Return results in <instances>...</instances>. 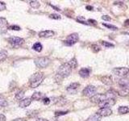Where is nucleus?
<instances>
[{
    "instance_id": "7c9ffc66",
    "label": "nucleus",
    "mask_w": 129,
    "mask_h": 121,
    "mask_svg": "<svg viewBox=\"0 0 129 121\" xmlns=\"http://www.w3.org/2000/svg\"><path fill=\"white\" fill-rule=\"evenodd\" d=\"M49 18H51V19H53V20H60L62 19V16L57 14H51L49 15Z\"/></svg>"
},
{
    "instance_id": "423d86ee",
    "label": "nucleus",
    "mask_w": 129,
    "mask_h": 121,
    "mask_svg": "<svg viewBox=\"0 0 129 121\" xmlns=\"http://www.w3.org/2000/svg\"><path fill=\"white\" fill-rule=\"evenodd\" d=\"M96 91L97 88L94 86L89 85L86 87H85V89L82 90V94L86 97H92L96 94Z\"/></svg>"
},
{
    "instance_id": "aec40b11",
    "label": "nucleus",
    "mask_w": 129,
    "mask_h": 121,
    "mask_svg": "<svg viewBox=\"0 0 129 121\" xmlns=\"http://www.w3.org/2000/svg\"><path fill=\"white\" fill-rule=\"evenodd\" d=\"M100 120H101V116L98 115L97 113H95L94 115H91L86 119V121H100Z\"/></svg>"
},
{
    "instance_id": "f257e3e1",
    "label": "nucleus",
    "mask_w": 129,
    "mask_h": 121,
    "mask_svg": "<svg viewBox=\"0 0 129 121\" xmlns=\"http://www.w3.org/2000/svg\"><path fill=\"white\" fill-rule=\"evenodd\" d=\"M43 79H44V74L43 73L37 72L36 74H32L30 78V86L32 88H36L40 85L43 82Z\"/></svg>"
},
{
    "instance_id": "6e6552de",
    "label": "nucleus",
    "mask_w": 129,
    "mask_h": 121,
    "mask_svg": "<svg viewBox=\"0 0 129 121\" xmlns=\"http://www.w3.org/2000/svg\"><path fill=\"white\" fill-rule=\"evenodd\" d=\"M116 99H113V98H106L102 102H101L100 103H98V106L100 107V108L102 107H108L110 108V107H112L113 105L116 104Z\"/></svg>"
},
{
    "instance_id": "cd10ccee",
    "label": "nucleus",
    "mask_w": 129,
    "mask_h": 121,
    "mask_svg": "<svg viewBox=\"0 0 129 121\" xmlns=\"http://www.w3.org/2000/svg\"><path fill=\"white\" fill-rule=\"evenodd\" d=\"M102 25H103V26H104V27H106V28H107L110 29V30H114V31H116V30H117V29H118V28H117L116 26H114V25H112V24H102Z\"/></svg>"
},
{
    "instance_id": "ea45409f",
    "label": "nucleus",
    "mask_w": 129,
    "mask_h": 121,
    "mask_svg": "<svg viewBox=\"0 0 129 121\" xmlns=\"http://www.w3.org/2000/svg\"><path fill=\"white\" fill-rule=\"evenodd\" d=\"M114 5H120V6H123V5H124V3H122V2H114Z\"/></svg>"
},
{
    "instance_id": "4c0bfd02",
    "label": "nucleus",
    "mask_w": 129,
    "mask_h": 121,
    "mask_svg": "<svg viewBox=\"0 0 129 121\" xmlns=\"http://www.w3.org/2000/svg\"><path fill=\"white\" fill-rule=\"evenodd\" d=\"M0 121H6V116L2 114H0Z\"/></svg>"
},
{
    "instance_id": "5701e85b",
    "label": "nucleus",
    "mask_w": 129,
    "mask_h": 121,
    "mask_svg": "<svg viewBox=\"0 0 129 121\" xmlns=\"http://www.w3.org/2000/svg\"><path fill=\"white\" fill-rule=\"evenodd\" d=\"M8 105V102L4 98V96L0 94V107H6Z\"/></svg>"
},
{
    "instance_id": "2f4dec72",
    "label": "nucleus",
    "mask_w": 129,
    "mask_h": 121,
    "mask_svg": "<svg viewBox=\"0 0 129 121\" xmlns=\"http://www.w3.org/2000/svg\"><path fill=\"white\" fill-rule=\"evenodd\" d=\"M91 49L93 50V52H94V53H98L100 51V47L98 45H93L91 46Z\"/></svg>"
},
{
    "instance_id": "c9c22d12",
    "label": "nucleus",
    "mask_w": 129,
    "mask_h": 121,
    "mask_svg": "<svg viewBox=\"0 0 129 121\" xmlns=\"http://www.w3.org/2000/svg\"><path fill=\"white\" fill-rule=\"evenodd\" d=\"M102 19L103 20H106V21H110V16H102Z\"/></svg>"
},
{
    "instance_id": "ddd939ff",
    "label": "nucleus",
    "mask_w": 129,
    "mask_h": 121,
    "mask_svg": "<svg viewBox=\"0 0 129 121\" xmlns=\"http://www.w3.org/2000/svg\"><path fill=\"white\" fill-rule=\"evenodd\" d=\"M101 82L106 86H112L113 84V79L112 76H103L101 78Z\"/></svg>"
},
{
    "instance_id": "4468645a",
    "label": "nucleus",
    "mask_w": 129,
    "mask_h": 121,
    "mask_svg": "<svg viewBox=\"0 0 129 121\" xmlns=\"http://www.w3.org/2000/svg\"><path fill=\"white\" fill-rule=\"evenodd\" d=\"M90 69H89V68H82L80 70H79V75L82 77V78H88V77L90 76Z\"/></svg>"
},
{
    "instance_id": "37998d69",
    "label": "nucleus",
    "mask_w": 129,
    "mask_h": 121,
    "mask_svg": "<svg viewBox=\"0 0 129 121\" xmlns=\"http://www.w3.org/2000/svg\"><path fill=\"white\" fill-rule=\"evenodd\" d=\"M88 11H92L93 10V7H90V6H86V7Z\"/></svg>"
},
{
    "instance_id": "c756f323",
    "label": "nucleus",
    "mask_w": 129,
    "mask_h": 121,
    "mask_svg": "<svg viewBox=\"0 0 129 121\" xmlns=\"http://www.w3.org/2000/svg\"><path fill=\"white\" fill-rule=\"evenodd\" d=\"M102 45L106 48H114V45H113V44L110 43V42H107V41H102Z\"/></svg>"
},
{
    "instance_id": "a211bd4d",
    "label": "nucleus",
    "mask_w": 129,
    "mask_h": 121,
    "mask_svg": "<svg viewBox=\"0 0 129 121\" xmlns=\"http://www.w3.org/2000/svg\"><path fill=\"white\" fill-rule=\"evenodd\" d=\"M117 93L120 96H127V95L129 94V87H128V86L122 87Z\"/></svg>"
},
{
    "instance_id": "79ce46f5",
    "label": "nucleus",
    "mask_w": 129,
    "mask_h": 121,
    "mask_svg": "<svg viewBox=\"0 0 129 121\" xmlns=\"http://www.w3.org/2000/svg\"><path fill=\"white\" fill-rule=\"evenodd\" d=\"M36 121H48V120L46 119H43V118H37Z\"/></svg>"
},
{
    "instance_id": "f704fd0d",
    "label": "nucleus",
    "mask_w": 129,
    "mask_h": 121,
    "mask_svg": "<svg viewBox=\"0 0 129 121\" xmlns=\"http://www.w3.org/2000/svg\"><path fill=\"white\" fill-rule=\"evenodd\" d=\"M4 10H6V4H5V3L0 2V12H2V11H4Z\"/></svg>"
},
{
    "instance_id": "20e7f679",
    "label": "nucleus",
    "mask_w": 129,
    "mask_h": 121,
    "mask_svg": "<svg viewBox=\"0 0 129 121\" xmlns=\"http://www.w3.org/2000/svg\"><path fill=\"white\" fill-rule=\"evenodd\" d=\"M49 63H50L49 58L46 57H39L35 60V64L38 68H45L49 65Z\"/></svg>"
},
{
    "instance_id": "f8f14e48",
    "label": "nucleus",
    "mask_w": 129,
    "mask_h": 121,
    "mask_svg": "<svg viewBox=\"0 0 129 121\" xmlns=\"http://www.w3.org/2000/svg\"><path fill=\"white\" fill-rule=\"evenodd\" d=\"M55 35V32L52 31V30H45V31H42L40 32H39V36L40 37H44V38H48V37H52Z\"/></svg>"
},
{
    "instance_id": "f03ea898",
    "label": "nucleus",
    "mask_w": 129,
    "mask_h": 121,
    "mask_svg": "<svg viewBox=\"0 0 129 121\" xmlns=\"http://www.w3.org/2000/svg\"><path fill=\"white\" fill-rule=\"evenodd\" d=\"M71 72H72V68L69 63H64L59 67L58 70H57V74L62 78H66L71 74Z\"/></svg>"
},
{
    "instance_id": "0eeeda50",
    "label": "nucleus",
    "mask_w": 129,
    "mask_h": 121,
    "mask_svg": "<svg viewBox=\"0 0 129 121\" xmlns=\"http://www.w3.org/2000/svg\"><path fill=\"white\" fill-rule=\"evenodd\" d=\"M8 42L14 47H18L22 45L24 43V40L23 38L17 37V36H12V37L8 38Z\"/></svg>"
},
{
    "instance_id": "1a4fd4ad",
    "label": "nucleus",
    "mask_w": 129,
    "mask_h": 121,
    "mask_svg": "<svg viewBox=\"0 0 129 121\" xmlns=\"http://www.w3.org/2000/svg\"><path fill=\"white\" fill-rule=\"evenodd\" d=\"M106 97L105 94H95L94 96L90 97V102H94V103L98 104L101 102H102L104 99H106Z\"/></svg>"
},
{
    "instance_id": "72a5a7b5",
    "label": "nucleus",
    "mask_w": 129,
    "mask_h": 121,
    "mask_svg": "<svg viewBox=\"0 0 129 121\" xmlns=\"http://www.w3.org/2000/svg\"><path fill=\"white\" fill-rule=\"evenodd\" d=\"M10 30H14V31H20V27L17 26V25H12V26L9 27Z\"/></svg>"
},
{
    "instance_id": "412c9836",
    "label": "nucleus",
    "mask_w": 129,
    "mask_h": 121,
    "mask_svg": "<svg viewBox=\"0 0 129 121\" xmlns=\"http://www.w3.org/2000/svg\"><path fill=\"white\" fill-rule=\"evenodd\" d=\"M119 84H120V86H122V87H126L129 84V79H127L125 78H121L119 81Z\"/></svg>"
},
{
    "instance_id": "c85d7f7f",
    "label": "nucleus",
    "mask_w": 129,
    "mask_h": 121,
    "mask_svg": "<svg viewBox=\"0 0 129 121\" xmlns=\"http://www.w3.org/2000/svg\"><path fill=\"white\" fill-rule=\"evenodd\" d=\"M6 24H8V21H6V20L4 19V18L0 17V28L5 27Z\"/></svg>"
},
{
    "instance_id": "4be33fe9",
    "label": "nucleus",
    "mask_w": 129,
    "mask_h": 121,
    "mask_svg": "<svg viewBox=\"0 0 129 121\" xmlns=\"http://www.w3.org/2000/svg\"><path fill=\"white\" fill-rule=\"evenodd\" d=\"M8 56V51L6 50H1L0 51V62L4 61L6 57Z\"/></svg>"
},
{
    "instance_id": "e433bc0d",
    "label": "nucleus",
    "mask_w": 129,
    "mask_h": 121,
    "mask_svg": "<svg viewBox=\"0 0 129 121\" xmlns=\"http://www.w3.org/2000/svg\"><path fill=\"white\" fill-rule=\"evenodd\" d=\"M43 102H44V104H48L50 102V99L48 98H44V99H43Z\"/></svg>"
},
{
    "instance_id": "a878e982",
    "label": "nucleus",
    "mask_w": 129,
    "mask_h": 121,
    "mask_svg": "<svg viewBox=\"0 0 129 121\" xmlns=\"http://www.w3.org/2000/svg\"><path fill=\"white\" fill-rule=\"evenodd\" d=\"M24 91L23 90H20L19 92H17L16 94V98L19 100H22L24 98Z\"/></svg>"
},
{
    "instance_id": "7ed1b4c3",
    "label": "nucleus",
    "mask_w": 129,
    "mask_h": 121,
    "mask_svg": "<svg viewBox=\"0 0 129 121\" xmlns=\"http://www.w3.org/2000/svg\"><path fill=\"white\" fill-rule=\"evenodd\" d=\"M79 40V36H78V33H72L67 36L66 40H64V45L67 46H72L74 45H75Z\"/></svg>"
},
{
    "instance_id": "a18cd8bd",
    "label": "nucleus",
    "mask_w": 129,
    "mask_h": 121,
    "mask_svg": "<svg viewBox=\"0 0 129 121\" xmlns=\"http://www.w3.org/2000/svg\"><path fill=\"white\" fill-rule=\"evenodd\" d=\"M128 45H129V43H128Z\"/></svg>"
},
{
    "instance_id": "a19ab883",
    "label": "nucleus",
    "mask_w": 129,
    "mask_h": 121,
    "mask_svg": "<svg viewBox=\"0 0 129 121\" xmlns=\"http://www.w3.org/2000/svg\"><path fill=\"white\" fill-rule=\"evenodd\" d=\"M124 26H126V27L129 26V20H126L124 21Z\"/></svg>"
},
{
    "instance_id": "9b49d317",
    "label": "nucleus",
    "mask_w": 129,
    "mask_h": 121,
    "mask_svg": "<svg viewBox=\"0 0 129 121\" xmlns=\"http://www.w3.org/2000/svg\"><path fill=\"white\" fill-rule=\"evenodd\" d=\"M80 86V84L78 82H73L71 83L70 85L66 88V90L70 92L71 94H74L77 92V90L78 89V87Z\"/></svg>"
},
{
    "instance_id": "2eb2a0df",
    "label": "nucleus",
    "mask_w": 129,
    "mask_h": 121,
    "mask_svg": "<svg viewBox=\"0 0 129 121\" xmlns=\"http://www.w3.org/2000/svg\"><path fill=\"white\" fill-rule=\"evenodd\" d=\"M32 98H23L22 100L20 101V107L21 108H25V107H28L30 104H31V102H32Z\"/></svg>"
},
{
    "instance_id": "bb28decb",
    "label": "nucleus",
    "mask_w": 129,
    "mask_h": 121,
    "mask_svg": "<svg viewBox=\"0 0 129 121\" xmlns=\"http://www.w3.org/2000/svg\"><path fill=\"white\" fill-rule=\"evenodd\" d=\"M40 3L38 1H31L30 2V6L32 7V8H39L40 7Z\"/></svg>"
},
{
    "instance_id": "393cba45",
    "label": "nucleus",
    "mask_w": 129,
    "mask_h": 121,
    "mask_svg": "<svg viewBox=\"0 0 129 121\" xmlns=\"http://www.w3.org/2000/svg\"><path fill=\"white\" fill-rule=\"evenodd\" d=\"M68 63H69V65L71 66V68H76L77 66H78V61H77V60H76V58H72V59H71L69 62H68Z\"/></svg>"
},
{
    "instance_id": "dca6fc26",
    "label": "nucleus",
    "mask_w": 129,
    "mask_h": 121,
    "mask_svg": "<svg viewBox=\"0 0 129 121\" xmlns=\"http://www.w3.org/2000/svg\"><path fill=\"white\" fill-rule=\"evenodd\" d=\"M105 95H106V98H113V99H116V98L117 97V95H118V93L114 90L110 89V90L106 91V93Z\"/></svg>"
},
{
    "instance_id": "6ab92c4d",
    "label": "nucleus",
    "mask_w": 129,
    "mask_h": 121,
    "mask_svg": "<svg viewBox=\"0 0 129 121\" xmlns=\"http://www.w3.org/2000/svg\"><path fill=\"white\" fill-rule=\"evenodd\" d=\"M118 111H119L120 114L125 115L129 113V107L127 106H121L119 108H118Z\"/></svg>"
},
{
    "instance_id": "f3484780",
    "label": "nucleus",
    "mask_w": 129,
    "mask_h": 121,
    "mask_svg": "<svg viewBox=\"0 0 129 121\" xmlns=\"http://www.w3.org/2000/svg\"><path fill=\"white\" fill-rule=\"evenodd\" d=\"M44 94H42L40 92H35L32 96V100H40V99H44Z\"/></svg>"
},
{
    "instance_id": "9d476101",
    "label": "nucleus",
    "mask_w": 129,
    "mask_h": 121,
    "mask_svg": "<svg viewBox=\"0 0 129 121\" xmlns=\"http://www.w3.org/2000/svg\"><path fill=\"white\" fill-rule=\"evenodd\" d=\"M96 113L101 117H106L112 114V110L108 107H102V108H100Z\"/></svg>"
},
{
    "instance_id": "b1692460",
    "label": "nucleus",
    "mask_w": 129,
    "mask_h": 121,
    "mask_svg": "<svg viewBox=\"0 0 129 121\" xmlns=\"http://www.w3.org/2000/svg\"><path fill=\"white\" fill-rule=\"evenodd\" d=\"M32 49H33L35 51H36V52H41L43 47H42V45H41L40 43L36 42V43L34 44L33 46H32Z\"/></svg>"
},
{
    "instance_id": "58836bf2",
    "label": "nucleus",
    "mask_w": 129,
    "mask_h": 121,
    "mask_svg": "<svg viewBox=\"0 0 129 121\" xmlns=\"http://www.w3.org/2000/svg\"><path fill=\"white\" fill-rule=\"evenodd\" d=\"M12 121H26V119H24V118H18V119H15Z\"/></svg>"
},
{
    "instance_id": "473e14b6",
    "label": "nucleus",
    "mask_w": 129,
    "mask_h": 121,
    "mask_svg": "<svg viewBox=\"0 0 129 121\" xmlns=\"http://www.w3.org/2000/svg\"><path fill=\"white\" fill-rule=\"evenodd\" d=\"M69 112L68 111H56L55 112V116H60V115H66L67 113Z\"/></svg>"
},
{
    "instance_id": "39448f33",
    "label": "nucleus",
    "mask_w": 129,
    "mask_h": 121,
    "mask_svg": "<svg viewBox=\"0 0 129 121\" xmlns=\"http://www.w3.org/2000/svg\"><path fill=\"white\" fill-rule=\"evenodd\" d=\"M113 73L114 75H116L118 77H121V78H124L126 77L128 73H129V69L127 67H118L114 68L113 69Z\"/></svg>"
},
{
    "instance_id": "c03bdc74",
    "label": "nucleus",
    "mask_w": 129,
    "mask_h": 121,
    "mask_svg": "<svg viewBox=\"0 0 129 121\" xmlns=\"http://www.w3.org/2000/svg\"><path fill=\"white\" fill-rule=\"evenodd\" d=\"M88 22H90H90H91L92 24H96V23H97V22H96L95 20H88Z\"/></svg>"
}]
</instances>
